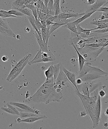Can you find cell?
Instances as JSON below:
<instances>
[{"instance_id":"cell-51","label":"cell","mask_w":108,"mask_h":129,"mask_svg":"<svg viewBox=\"0 0 108 129\" xmlns=\"http://www.w3.org/2000/svg\"><path fill=\"white\" fill-rule=\"evenodd\" d=\"M99 20H101L105 19V17L103 15H102L99 16Z\"/></svg>"},{"instance_id":"cell-34","label":"cell","mask_w":108,"mask_h":129,"mask_svg":"<svg viewBox=\"0 0 108 129\" xmlns=\"http://www.w3.org/2000/svg\"><path fill=\"white\" fill-rule=\"evenodd\" d=\"M105 47H102L101 48L99 49H97L93 51L92 54L93 57L95 58H96L98 57L100 53L102 52L104 49Z\"/></svg>"},{"instance_id":"cell-1","label":"cell","mask_w":108,"mask_h":129,"mask_svg":"<svg viewBox=\"0 0 108 129\" xmlns=\"http://www.w3.org/2000/svg\"><path fill=\"white\" fill-rule=\"evenodd\" d=\"M54 78L46 79L42 86L29 99V101L36 103L48 104L51 102H61L64 100L62 92H58L54 89Z\"/></svg>"},{"instance_id":"cell-6","label":"cell","mask_w":108,"mask_h":129,"mask_svg":"<svg viewBox=\"0 0 108 129\" xmlns=\"http://www.w3.org/2000/svg\"><path fill=\"white\" fill-rule=\"evenodd\" d=\"M85 13H61L56 16V17L59 21L65 25L66 23L71 22V21L68 19V18H75L78 16L84 15Z\"/></svg>"},{"instance_id":"cell-54","label":"cell","mask_w":108,"mask_h":129,"mask_svg":"<svg viewBox=\"0 0 108 129\" xmlns=\"http://www.w3.org/2000/svg\"><path fill=\"white\" fill-rule=\"evenodd\" d=\"M76 62V60H75V59H71V63L72 64H75V62Z\"/></svg>"},{"instance_id":"cell-46","label":"cell","mask_w":108,"mask_h":129,"mask_svg":"<svg viewBox=\"0 0 108 129\" xmlns=\"http://www.w3.org/2000/svg\"><path fill=\"white\" fill-rule=\"evenodd\" d=\"M34 113L36 116H41V113L40 111L38 110H36L35 111Z\"/></svg>"},{"instance_id":"cell-32","label":"cell","mask_w":108,"mask_h":129,"mask_svg":"<svg viewBox=\"0 0 108 129\" xmlns=\"http://www.w3.org/2000/svg\"><path fill=\"white\" fill-rule=\"evenodd\" d=\"M7 12L10 15L17 16L19 18H21L22 16H25L23 14L21 13L19 11L17 10H11L7 11Z\"/></svg>"},{"instance_id":"cell-37","label":"cell","mask_w":108,"mask_h":129,"mask_svg":"<svg viewBox=\"0 0 108 129\" xmlns=\"http://www.w3.org/2000/svg\"><path fill=\"white\" fill-rule=\"evenodd\" d=\"M84 39L83 38L79 40L76 43V45L79 49H83L85 48L86 45V43Z\"/></svg>"},{"instance_id":"cell-29","label":"cell","mask_w":108,"mask_h":129,"mask_svg":"<svg viewBox=\"0 0 108 129\" xmlns=\"http://www.w3.org/2000/svg\"><path fill=\"white\" fill-rule=\"evenodd\" d=\"M82 91V92H81V93H82V94L85 95V96H88V97L90 96V91H89L87 82H85L83 84Z\"/></svg>"},{"instance_id":"cell-48","label":"cell","mask_w":108,"mask_h":129,"mask_svg":"<svg viewBox=\"0 0 108 129\" xmlns=\"http://www.w3.org/2000/svg\"><path fill=\"white\" fill-rule=\"evenodd\" d=\"M30 95H31V94H30V91H27L25 94V98L26 99L29 98V97H30Z\"/></svg>"},{"instance_id":"cell-4","label":"cell","mask_w":108,"mask_h":129,"mask_svg":"<svg viewBox=\"0 0 108 129\" xmlns=\"http://www.w3.org/2000/svg\"><path fill=\"white\" fill-rule=\"evenodd\" d=\"M101 97L98 95L95 104L93 116L92 119L90 120L93 128H95L98 126L101 120Z\"/></svg>"},{"instance_id":"cell-52","label":"cell","mask_w":108,"mask_h":129,"mask_svg":"<svg viewBox=\"0 0 108 129\" xmlns=\"http://www.w3.org/2000/svg\"><path fill=\"white\" fill-rule=\"evenodd\" d=\"M104 114L105 116L108 117V107L104 111Z\"/></svg>"},{"instance_id":"cell-53","label":"cell","mask_w":108,"mask_h":129,"mask_svg":"<svg viewBox=\"0 0 108 129\" xmlns=\"http://www.w3.org/2000/svg\"><path fill=\"white\" fill-rule=\"evenodd\" d=\"M103 126L105 128H106L108 126V122H104L103 123Z\"/></svg>"},{"instance_id":"cell-18","label":"cell","mask_w":108,"mask_h":129,"mask_svg":"<svg viewBox=\"0 0 108 129\" xmlns=\"http://www.w3.org/2000/svg\"><path fill=\"white\" fill-rule=\"evenodd\" d=\"M56 60V58L55 56L53 57H45V58H42L41 59L36 60L34 61H31V62H29L28 64L31 65L33 64L40 63V62H47L55 61Z\"/></svg>"},{"instance_id":"cell-17","label":"cell","mask_w":108,"mask_h":129,"mask_svg":"<svg viewBox=\"0 0 108 129\" xmlns=\"http://www.w3.org/2000/svg\"><path fill=\"white\" fill-rule=\"evenodd\" d=\"M96 11H93L91 12H87V13L85 12V14L83 16V17H81V18L78 19L74 21V22H72V23L76 25V26H77V25L79 24V23H81L85 19H86L90 17L93 14L95 13Z\"/></svg>"},{"instance_id":"cell-25","label":"cell","mask_w":108,"mask_h":129,"mask_svg":"<svg viewBox=\"0 0 108 129\" xmlns=\"http://www.w3.org/2000/svg\"><path fill=\"white\" fill-rule=\"evenodd\" d=\"M34 3H32L29 4L27 5H25L29 9L32 11L33 15L36 19H38V17L37 11V9L34 4Z\"/></svg>"},{"instance_id":"cell-30","label":"cell","mask_w":108,"mask_h":129,"mask_svg":"<svg viewBox=\"0 0 108 129\" xmlns=\"http://www.w3.org/2000/svg\"><path fill=\"white\" fill-rule=\"evenodd\" d=\"M19 116L21 118H27L33 116H39L33 113L28 112H20Z\"/></svg>"},{"instance_id":"cell-55","label":"cell","mask_w":108,"mask_h":129,"mask_svg":"<svg viewBox=\"0 0 108 129\" xmlns=\"http://www.w3.org/2000/svg\"><path fill=\"white\" fill-rule=\"evenodd\" d=\"M108 46V40L107 41H106V42L104 43L103 46V47H105Z\"/></svg>"},{"instance_id":"cell-44","label":"cell","mask_w":108,"mask_h":129,"mask_svg":"<svg viewBox=\"0 0 108 129\" xmlns=\"http://www.w3.org/2000/svg\"><path fill=\"white\" fill-rule=\"evenodd\" d=\"M34 0H26L25 1L24 5H26L29 4L35 3Z\"/></svg>"},{"instance_id":"cell-21","label":"cell","mask_w":108,"mask_h":129,"mask_svg":"<svg viewBox=\"0 0 108 129\" xmlns=\"http://www.w3.org/2000/svg\"><path fill=\"white\" fill-rule=\"evenodd\" d=\"M88 87L90 94L93 92L94 91L96 90L98 88H99L101 84L100 83H95L93 82H87Z\"/></svg>"},{"instance_id":"cell-61","label":"cell","mask_w":108,"mask_h":129,"mask_svg":"<svg viewBox=\"0 0 108 129\" xmlns=\"http://www.w3.org/2000/svg\"><path fill=\"white\" fill-rule=\"evenodd\" d=\"M107 122L108 123V117L107 119Z\"/></svg>"},{"instance_id":"cell-23","label":"cell","mask_w":108,"mask_h":129,"mask_svg":"<svg viewBox=\"0 0 108 129\" xmlns=\"http://www.w3.org/2000/svg\"><path fill=\"white\" fill-rule=\"evenodd\" d=\"M18 11L21 13L27 16L28 17H31L33 16L32 12L31 10L28 8L25 5L19 9Z\"/></svg>"},{"instance_id":"cell-59","label":"cell","mask_w":108,"mask_h":129,"mask_svg":"<svg viewBox=\"0 0 108 129\" xmlns=\"http://www.w3.org/2000/svg\"><path fill=\"white\" fill-rule=\"evenodd\" d=\"M106 4H105V5H106L107 4H108V0H106Z\"/></svg>"},{"instance_id":"cell-39","label":"cell","mask_w":108,"mask_h":129,"mask_svg":"<svg viewBox=\"0 0 108 129\" xmlns=\"http://www.w3.org/2000/svg\"><path fill=\"white\" fill-rule=\"evenodd\" d=\"M85 47H90L94 48H97L100 47L98 43H92L90 44H86Z\"/></svg>"},{"instance_id":"cell-41","label":"cell","mask_w":108,"mask_h":129,"mask_svg":"<svg viewBox=\"0 0 108 129\" xmlns=\"http://www.w3.org/2000/svg\"><path fill=\"white\" fill-rule=\"evenodd\" d=\"M97 11H101V12H108V7H100Z\"/></svg>"},{"instance_id":"cell-14","label":"cell","mask_w":108,"mask_h":129,"mask_svg":"<svg viewBox=\"0 0 108 129\" xmlns=\"http://www.w3.org/2000/svg\"><path fill=\"white\" fill-rule=\"evenodd\" d=\"M54 56H55V55L50 50H49L48 52H42L41 50L40 49L32 61L41 59L45 58V57H53Z\"/></svg>"},{"instance_id":"cell-22","label":"cell","mask_w":108,"mask_h":129,"mask_svg":"<svg viewBox=\"0 0 108 129\" xmlns=\"http://www.w3.org/2000/svg\"><path fill=\"white\" fill-rule=\"evenodd\" d=\"M61 64L59 63L57 64L53 65V78L55 84L56 83V79L59 74Z\"/></svg>"},{"instance_id":"cell-35","label":"cell","mask_w":108,"mask_h":129,"mask_svg":"<svg viewBox=\"0 0 108 129\" xmlns=\"http://www.w3.org/2000/svg\"><path fill=\"white\" fill-rule=\"evenodd\" d=\"M62 26H63V25L58 23H55V24L50 26V34H51L54 31H55L58 28H59L60 27Z\"/></svg>"},{"instance_id":"cell-8","label":"cell","mask_w":108,"mask_h":129,"mask_svg":"<svg viewBox=\"0 0 108 129\" xmlns=\"http://www.w3.org/2000/svg\"><path fill=\"white\" fill-rule=\"evenodd\" d=\"M70 45L72 46V47H74V49L76 51V53L78 57V59L79 61V72H80L82 69L83 68V67L84 65H85V62H92L94 63V62L93 61L87 60L85 59V57L84 56H82L81 54L79 52L78 50L76 48L75 45L73 43L71 42V43L70 44Z\"/></svg>"},{"instance_id":"cell-28","label":"cell","mask_w":108,"mask_h":129,"mask_svg":"<svg viewBox=\"0 0 108 129\" xmlns=\"http://www.w3.org/2000/svg\"><path fill=\"white\" fill-rule=\"evenodd\" d=\"M44 74L46 78V79L51 78L53 77V65L50 66L47 70L45 71Z\"/></svg>"},{"instance_id":"cell-11","label":"cell","mask_w":108,"mask_h":129,"mask_svg":"<svg viewBox=\"0 0 108 129\" xmlns=\"http://www.w3.org/2000/svg\"><path fill=\"white\" fill-rule=\"evenodd\" d=\"M35 35L36 38V41L39 46L40 49L42 52H47L49 50L48 48L47 44L44 42L42 39L40 37L36 31H35Z\"/></svg>"},{"instance_id":"cell-24","label":"cell","mask_w":108,"mask_h":129,"mask_svg":"<svg viewBox=\"0 0 108 129\" xmlns=\"http://www.w3.org/2000/svg\"><path fill=\"white\" fill-rule=\"evenodd\" d=\"M24 3L21 0H13L12 4V10H18L22 7Z\"/></svg>"},{"instance_id":"cell-38","label":"cell","mask_w":108,"mask_h":129,"mask_svg":"<svg viewBox=\"0 0 108 129\" xmlns=\"http://www.w3.org/2000/svg\"><path fill=\"white\" fill-rule=\"evenodd\" d=\"M108 32V28H106L99 29L96 31H92L91 33H93L95 34H102Z\"/></svg>"},{"instance_id":"cell-33","label":"cell","mask_w":108,"mask_h":129,"mask_svg":"<svg viewBox=\"0 0 108 129\" xmlns=\"http://www.w3.org/2000/svg\"><path fill=\"white\" fill-rule=\"evenodd\" d=\"M0 26L9 30H12L5 18L0 17Z\"/></svg>"},{"instance_id":"cell-20","label":"cell","mask_w":108,"mask_h":129,"mask_svg":"<svg viewBox=\"0 0 108 129\" xmlns=\"http://www.w3.org/2000/svg\"><path fill=\"white\" fill-rule=\"evenodd\" d=\"M0 34L4 36L15 37L16 35L12 30H9L0 26Z\"/></svg>"},{"instance_id":"cell-47","label":"cell","mask_w":108,"mask_h":129,"mask_svg":"<svg viewBox=\"0 0 108 129\" xmlns=\"http://www.w3.org/2000/svg\"><path fill=\"white\" fill-rule=\"evenodd\" d=\"M25 32L26 33H29L31 30V29L30 27H26L24 28Z\"/></svg>"},{"instance_id":"cell-19","label":"cell","mask_w":108,"mask_h":129,"mask_svg":"<svg viewBox=\"0 0 108 129\" xmlns=\"http://www.w3.org/2000/svg\"><path fill=\"white\" fill-rule=\"evenodd\" d=\"M28 19L30 24H31L34 31H36V32H37L39 36L42 38L41 32L39 30L37 27H36V18H35V17L33 16H31V17H28Z\"/></svg>"},{"instance_id":"cell-9","label":"cell","mask_w":108,"mask_h":129,"mask_svg":"<svg viewBox=\"0 0 108 129\" xmlns=\"http://www.w3.org/2000/svg\"><path fill=\"white\" fill-rule=\"evenodd\" d=\"M62 65H61L59 74L56 79V83L61 85L62 87H65L69 81L62 69Z\"/></svg>"},{"instance_id":"cell-60","label":"cell","mask_w":108,"mask_h":129,"mask_svg":"<svg viewBox=\"0 0 108 129\" xmlns=\"http://www.w3.org/2000/svg\"><path fill=\"white\" fill-rule=\"evenodd\" d=\"M38 1V0H34L35 2H37Z\"/></svg>"},{"instance_id":"cell-40","label":"cell","mask_w":108,"mask_h":129,"mask_svg":"<svg viewBox=\"0 0 108 129\" xmlns=\"http://www.w3.org/2000/svg\"><path fill=\"white\" fill-rule=\"evenodd\" d=\"M106 92L103 89H100L99 91L98 95L100 97L103 98L105 97L106 95Z\"/></svg>"},{"instance_id":"cell-12","label":"cell","mask_w":108,"mask_h":129,"mask_svg":"<svg viewBox=\"0 0 108 129\" xmlns=\"http://www.w3.org/2000/svg\"><path fill=\"white\" fill-rule=\"evenodd\" d=\"M8 103L13 105V106L18 107L19 108L22 109L24 111V112H31L34 113L35 111L36 110L34 109L31 108L30 106L25 105L24 104L13 102H10Z\"/></svg>"},{"instance_id":"cell-16","label":"cell","mask_w":108,"mask_h":129,"mask_svg":"<svg viewBox=\"0 0 108 129\" xmlns=\"http://www.w3.org/2000/svg\"><path fill=\"white\" fill-rule=\"evenodd\" d=\"M46 118L47 117L45 115L39 116H33V117H29L23 119H21V122L27 123H32L38 120Z\"/></svg>"},{"instance_id":"cell-45","label":"cell","mask_w":108,"mask_h":129,"mask_svg":"<svg viewBox=\"0 0 108 129\" xmlns=\"http://www.w3.org/2000/svg\"><path fill=\"white\" fill-rule=\"evenodd\" d=\"M8 57L7 56H3L2 57V61L4 62H5L8 60Z\"/></svg>"},{"instance_id":"cell-57","label":"cell","mask_w":108,"mask_h":129,"mask_svg":"<svg viewBox=\"0 0 108 129\" xmlns=\"http://www.w3.org/2000/svg\"><path fill=\"white\" fill-rule=\"evenodd\" d=\"M16 37L17 39H20V36L19 35H17V36H16Z\"/></svg>"},{"instance_id":"cell-36","label":"cell","mask_w":108,"mask_h":129,"mask_svg":"<svg viewBox=\"0 0 108 129\" xmlns=\"http://www.w3.org/2000/svg\"><path fill=\"white\" fill-rule=\"evenodd\" d=\"M1 109L2 111H4L5 112L7 113L13 115H17L16 113L12 109L9 107H8V108H6L4 107H1Z\"/></svg>"},{"instance_id":"cell-13","label":"cell","mask_w":108,"mask_h":129,"mask_svg":"<svg viewBox=\"0 0 108 129\" xmlns=\"http://www.w3.org/2000/svg\"><path fill=\"white\" fill-rule=\"evenodd\" d=\"M106 2V0H97L94 4L91 6L85 12L87 13L93 11H97L102 6L105 4Z\"/></svg>"},{"instance_id":"cell-56","label":"cell","mask_w":108,"mask_h":129,"mask_svg":"<svg viewBox=\"0 0 108 129\" xmlns=\"http://www.w3.org/2000/svg\"><path fill=\"white\" fill-rule=\"evenodd\" d=\"M21 118H18L17 119V122H18V123H20L21 122Z\"/></svg>"},{"instance_id":"cell-26","label":"cell","mask_w":108,"mask_h":129,"mask_svg":"<svg viewBox=\"0 0 108 129\" xmlns=\"http://www.w3.org/2000/svg\"><path fill=\"white\" fill-rule=\"evenodd\" d=\"M53 7L55 11V16L58 15L61 13V10L60 8V0H53Z\"/></svg>"},{"instance_id":"cell-49","label":"cell","mask_w":108,"mask_h":129,"mask_svg":"<svg viewBox=\"0 0 108 129\" xmlns=\"http://www.w3.org/2000/svg\"><path fill=\"white\" fill-rule=\"evenodd\" d=\"M87 115V113L85 111H82V112H81L80 113V116H81V117H83V116H86Z\"/></svg>"},{"instance_id":"cell-15","label":"cell","mask_w":108,"mask_h":129,"mask_svg":"<svg viewBox=\"0 0 108 129\" xmlns=\"http://www.w3.org/2000/svg\"><path fill=\"white\" fill-rule=\"evenodd\" d=\"M76 28H77V33L79 35L80 34L84 33L88 37L89 36H92V35L95 34L94 33H91V32L96 29V28L91 29H84L81 27L80 24L76 26Z\"/></svg>"},{"instance_id":"cell-2","label":"cell","mask_w":108,"mask_h":129,"mask_svg":"<svg viewBox=\"0 0 108 129\" xmlns=\"http://www.w3.org/2000/svg\"><path fill=\"white\" fill-rule=\"evenodd\" d=\"M75 92L81 100L82 103L87 114L88 115L90 118H91L93 114L94 109L97 100L98 94H95L92 96L85 95L80 92H78L76 89Z\"/></svg>"},{"instance_id":"cell-50","label":"cell","mask_w":108,"mask_h":129,"mask_svg":"<svg viewBox=\"0 0 108 129\" xmlns=\"http://www.w3.org/2000/svg\"><path fill=\"white\" fill-rule=\"evenodd\" d=\"M103 15L105 17V19H108V12H103Z\"/></svg>"},{"instance_id":"cell-62","label":"cell","mask_w":108,"mask_h":129,"mask_svg":"<svg viewBox=\"0 0 108 129\" xmlns=\"http://www.w3.org/2000/svg\"><path fill=\"white\" fill-rule=\"evenodd\" d=\"M42 1H43V2L44 0H42Z\"/></svg>"},{"instance_id":"cell-58","label":"cell","mask_w":108,"mask_h":129,"mask_svg":"<svg viewBox=\"0 0 108 129\" xmlns=\"http://www.w3.org/2000/svg\"><path fill=\"white\" fill-rule=\"evenodd\" d=\"M21 1L22 2H23V3H24V4L25 2V1L26 0H21Z\"/></svg>"},{"instance_id":"cell-31","label":"cell","mask_w":108,"mask_h":129,"mask_svg":"<svg viewBox=\"0 0 108 129\" xmlns=\"http://www.w3.org/2000/svg\"><path fill=\"white\" fill-rule=\"evenodd\" d=\"M0 17L3 18H9V17L19 18V17H17V16L10 15L8 13L7 11L3 10H0Z\"/></svg>"},{"instance_id":"cell-10","label":"cell","mask_w":108,"mask_h":129,"mask_svg":"<svg viewBox=\"0 0 108 129\" xmlns=\"http://www.w3.org/2000/svg\"><path fill=\"white\" fill-rule=\"evenodd\" d=\"M50 26H43L41 29V35L43 41L45 43L48 44L49 38L51 34L50 32Z\"/></svg>"},{"instance_id":"cell-42","label":"cell","mask_w":108,"mask_h":129,"mask_svg":"<svg viewBox=\"0 0 108 129\" xmlns=\"http://www.w3.org/2000/svg\"><path fill=\"white\" fill-rule=\"evenodd\" d=\"M87 4L89 6H91L95 4L97 0H87Z\"/></svg>"},{"instance_id":"cell-27","label":"cell","mask_w":108,"mask_h":129,"mask_svg":"<svg viewBox=\"0 0 108 129\" xmlns=\"http://www.w3.org/2000/svg\"><path fill=\"white\" fill-rule=\"evenodd\" d=\"M63 26H65L68 28L70 30L71 32L73 33H74L78 34L77 33L76 26L72 22H70L65 23L64 25Z\"/></svg>"},{"instance_id":"cell-43","label":"cell","mask_w":108,"mask_h":129,"mask_svg":"<svg viewBox=\"0 0 108 129\" xmlns=\"http://www.w3.org/2000/svg\"><path fill=\"white\" fill-rule=\"evenodd\" d=\"M83 81L81 78H77L76 79V82L77 85L82 84L83 83Z\"/></svg>"},{"instance_id":"cell-7","label":"cell","mask_w":108,"mask_h":129,"mask_svg":"<svg viewBox=\"0 0 108 129\" xmlns=\"http://www.w3.org/2000/svg\"><path fill=\"white\" fill-rule=\"evenodd\" d=\"M62 69L66 75L68 81L71 82V84L75 87V89L78 92H80L77 87V85L76 82V78L75 74L70 72L66 70L64 67L62 66Z\"/></svg>"},{"instance_id":"cell-3","label":"cell","mask_w":108,"mask_h":129,"mask_svg":"<svg viewBox=\"0 0 108 129\" xmlns=\"http://www.w3.org/2000/svg\"><path fill=\"white\" fill-rule=\"evenodd\" d=\"M108 75L107 73L104 72L99 67L91 66L90 71L80 78L84 82H89L107 76Z\"/></svg>"},{"instance_id":"cell-5","label":"cell","mask_w":108,"mask_h":129,"mask_svg":"<svg viewBox=\"0 0 108 129\" xmlns=\"http://www.w3.org/2000/svg\"><path fill=\"white\" fill-rule=\"evenodd\" d=\"M32 56V54L29 53L19 61L18 63L12 68L7 77V80L9 81L11 78L15 75L17 71H22L27 64L29 62V60Z\"/></svg>"}]
</instances>
